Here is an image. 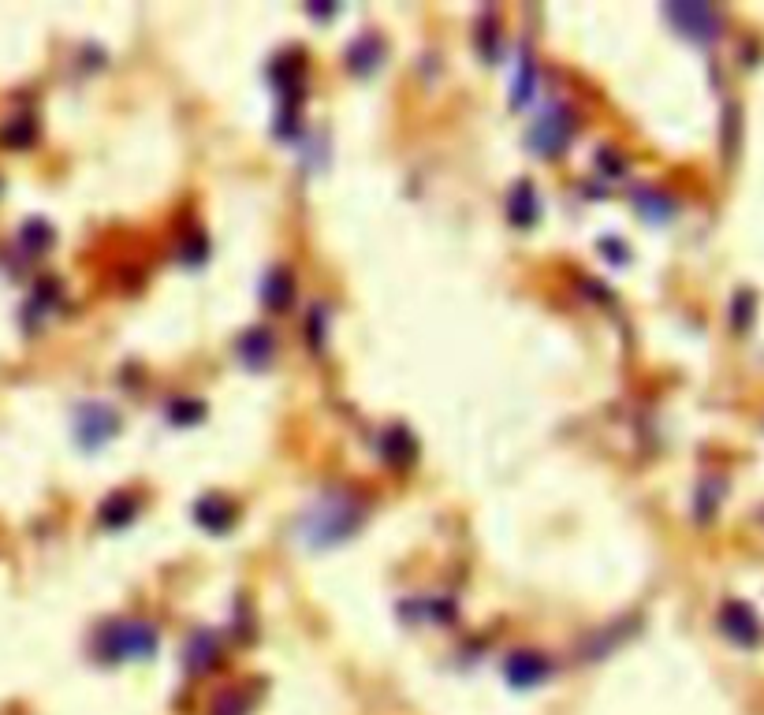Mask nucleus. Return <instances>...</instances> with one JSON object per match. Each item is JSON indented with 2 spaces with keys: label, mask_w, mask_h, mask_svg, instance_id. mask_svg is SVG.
I'll return each instance as SVG.
<instances>
[{
  "label": "nucleus",
  "mask_w": 764,
  "mask_h": 715,
  "mask_svg": "<svg viewBox=\"0 0 764 715\" xmlns=\"http://www.w3.org/2000/svg\"><path fill=\"white\" fill-rule=\"evenodd\" d=\"M358 522H362V511H358L355 500H347V496H328L314 507V511L306 514V522H302V533L310 544H340L347 533H355Z\"/></svg>",
  "instance_id": "f257e3e1"
},
{
  "label": "nucleus",
  "mask_w": 764,
  "mask_h": 715,
  "mask_svg": "<svg viewBox=\"0 0 764 715\" xmlns=\"http://www.w3.org/2000/svg\"><path fill=\"white\" fill-rule=\"evenodd\" d=\"M75 432H79V444L82 447L105 444L112 432H116V414H112L109 406H101V403H86L79 410V425H75Z\"/></svg>",
  "instance_id": "20e7f679"
},
{
  "label": "nucleus",
  "mask_w": 764,
  "mask_h": 715,
  "mask_svg": "<svg viewBox=\"0 0 764 715\" xmlns=\"http://www.w3.org/2000/svg\"><path fill=\"white\" fill-rule=\"evenodd\" d=\"M198 522L209 526V529H224L228 522H232V507H228V503H220V500L198 503Z\"/></svg>",
  "instance_id": "0eeeda50"
},
{
  "label": "nucleus",
  "mask_w": 764,
  "mask_h": 715,
  "mask_svg": "<svg viewBox=\"0 0 764 715\" xmlns=\"http://www.w3.org/2000/svg\"><path fill=\"white\" fill-rule=\"evenodd\" d=\"M101 660H146L157 652V630L146 622H112L97 634Z\"/></svg>",
  "instance_id": "f03ea898"
},
{
  "label": "nucleus",
  "mask_w": 764,
  "mask_h": 715,
  "mask_svg": "<svg viewBox=\"0 0 764 715\" xmlns=\"http://www.w3.org/2000/svg\"><path fill=\"white\" fill-rule=\"evenodd\" d=\"M507 682L511 686H519V689H526V686H537V682H545L548 678V663L541 660V656H526V652H519V656H511L507 660Z\"/></svg>",
  "instance_id": "423d86ee"
},
{
  "label": "nucleus",
  "mask_w": 764,
  "mask_h": 715,
  "mask_svg": "<svg viewBox=\"0 0 764 715\" xmlns=\"http://www.w3.org/2000/svg\"><path fill=\"white\" fill-rule=\"evenodd\" d=\"M720 626H724V634L738 645H753L757 641V619H753V611L746 604H727L720 611Z\"/></svg>",
  "instance_id": "39448f33"
},
{
  "label": "nucleus",
  "mask_w": 764,
  "mask_h": 715,
  "mask_svg": "<svg viewBox=\"0 0 764 715\" xmlns=\"http://www.w3.org/2000/svg\"><path fill=\"white\" fill-rule=\"evenodd\" d=\"M265 295H269V306L280 310V306H284V298L291 295V280H287L284 272H273V276H269V284H265Z\"/></svg>",
  "instance_id": "6e6552de"
},
{
  "label": "nucleus",
  "mask_w": 764,
  "mask_h": 715,
  "mask_svg": "<svg viewBox=\"0 0 764 715\" xmlns=\"http://www.w3.org/2000/svg\"><path fill=\"white\" fill-rule=\"evenodd\" d=\"M668 19L679 27V34L690 41H716L720 34V15L712 12L709 4H671Z\"/></svg>",
  "instance_id": "7ed1b4c3"
}]
</instances>
